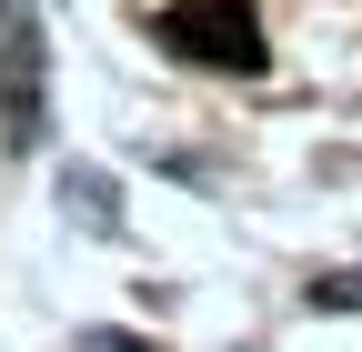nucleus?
I'll list each match as a JSON object with an SVG mask.
<instances>
[{
  "mask_svg": "<svg viewBox=\"0 0 362 352\" xmlns=\"http://www.w3.org/2000/svg\"><path fill=\"white\" fill-rule=\"evenodd\" d=\"M90 352H141V342H111V332H101V342H90Z\"/></svg>",
  "mask_w": 362,
  "mask_h": 352,
  "instance_id": "nucleus-3",
  "label": "nucleus"
},
{
  "mask_svg": "<svg viewBox=\"0 0 362 352\" xmlns=\"http://www.w3.org/2000/svg\"><path fill=\"white\" fill-rule=\"evenodd\" d=\"M161 51L171 61H211V71H262V11L252 0H171Z\"/></svg>",
  "mask_w": 362,
  "mask_h": 352,
  "instance_id": "nucleus-1",
  "label": "nucleus"
},
{
  "mask_svg": "<svg viewBox=\"0 0 362 352\" xmlns=\"http://www.w3.org/2000/svg\"><path fill=\"white\" fill-rule=\"evenodd\" d=\"M322 302H332V312H362V272H342V282H322Z\"/></svg>",
  "mask_w": 362,
  "mask_h": 352,
  "instance_id": "nucleus-2",
  "label": "nucleus"
}]
</instances>
